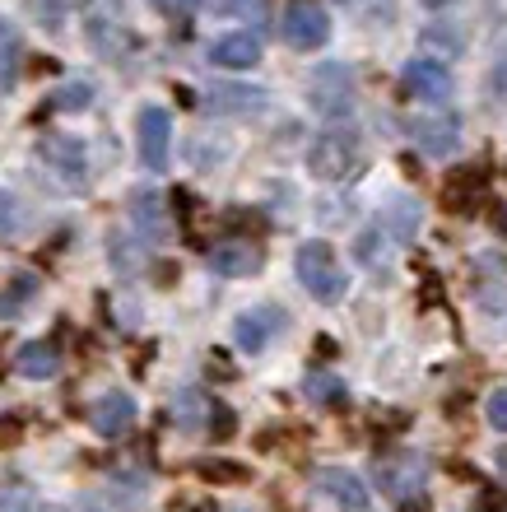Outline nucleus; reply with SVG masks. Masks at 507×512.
Returning a JSON list of instances; mask_svg holds the SVG:
<instances>
[{"instance_id":"nucleus-21","label":"nucleus","mask_w":507,"mask_h":512,"mask_svg":"<svg viewBox=\"0 0 507 512\" xmlns=\"http://www.w3.org/2000/svg\"><path fill=\"white\" fill-rule=\"evenodd\" d=\"M19 70H24V38H19V28L10 19H0V94L14 89Z\"/></svg>"},{"instance_id":"nucleus-28","label":"nucleus","mask_w":507,"mask_h":512,"mask_svg":"<svg viewBox=\"0 0 507 512\" xmlns=\"http://www.w3.org/2000/svg\"><path fill=\"white\" fill-rule=\"evenodd\" d=\"M201 475L205 480H214V485H242V480H247V471L233 466V461H205Z\"/></svg>"},{"instance_id":"nucleus-5","label":"nucleus","mask_w":507,"mask_h":512,"mask_svg":"<svg viewBox=\"0 0 507 512\" xmlns=\"http://www.w3.org/2000/svg\"><path fill=\"white\" fill-rule=\"evenodd\" d=\"M424 480H428V466H424V457H414V452H387V457H377V485H382L387 499L414 503L424 494Z\"/></svg>"},{"instance_id":"nucleus-35","label":"nucleus","mask_w":507,"mask_h":512,"mask_svg":"<svg viewBox=\"0 0 507 512\" xmlns=\"http://www.w3.org/2000/svg\"><path fill=\"white\" fill-rule=\"evenodd\" d=\"M419 5H428V10H442V5H452V0H419Z\"/></svg>"},{"instance_id":"nucleus-25","label":"nucleus","mask_w":507,"mask_h":512,"mask_svg":"<svg viewBox=\"0 0 507 512\" xmlns=\"http://www.w3.org/2000/svg\"><path fill=\"white\" fill-rule=\"evenodd\" d=\"M219 14H233V19H247V24H266L270 19V0H210Z\"/></svg>"},{"instance_id":"nucleus-24","label":"nucleus","mask_w":507,"mask_h":512,"mask_svg":"<svg viewBox=\"0 0 507 512\" xmlns=\"http://www.w3.org/2000/svg\"><path fill=\"white\" fill-rule=\"evenodd\" d=\"M38 298V280L33 275H14L10 284H5V294H0V317H14V312L24 308V303H33Z\"/></svg>"},{"instance_id":"nucleus-32","label":"nucleus","mask_w":507,"mask_h":512,"mask_svg":"<svg viewBox=\"0 0 507 512\" xmlns=\"http://www.w3.org/2000/svg\"><path fill=\"white\" fill-rule=\"evenodd\" d=\"M131 247L135 243H121V238H112V266H117V270H135V266H140V256H135Z\"/></svg>"},{"instance_id":"nucleus-20","label":"nucleus","mask_w":507,"mask_h":512,"mask_svg":"<svg viewBox=\"0 0 507 512\" xmlns=\"http://www.w3.org/2000/svg\"><path fill=\"white\" fill-rule=\"evenodd\" d=\"M382 229H387L396 243L419 238V229H424V210H419V201H414V196H391L387 210H382Z\"/></svg>"},{"instance_id":"nucleus-9","label":"nucleus","mask_w":507,"mask_h":512,"mask_svg":"<svg viewBox=\"0 0 507 512\" xmlns=\"http://www.w3.org/2000/svg\"><path fill=\"white\" fill-rule=\"evenodd\" d=\"M401 80H405V94L428 103V108H442L452 98V70L442 66V61H433V56H414Z\"/></svg>"},{"instance_id":"nucleus-2","label":"nucleus","mask_w":507,"mask_h":512,"mask_svg":"<svg viewBox=\"0 0 507 512\" xmlns=\"http://www.w3.org/2000/svg\"><path fill=\"white\" fill-rule=\"evenodd\" d=\"M363 168V140L354 131H326L307 145V173L321 182H345Z\"/></svg>"},{"instance_id":"nucleus-19","label":"nucleus","mask_w":507,"mask_h":512,"mask_svg":"<svg viewBox=\"0 0 507 512\" xmlns=\"http://www.w3.org/2000/svg\"><path fill=\"white\" fill-rule=\"evenodd\" d=\"M14 373H19V378H33V382H47L61 373V354H56V345H47V340H28V345H19V354H14Z\"/></svg>"},{"instance_id":"nucleus-7","label":"nucleus","mask_w":507,"mask_h":512,"mask_svg":"<svg viewBox=\"0 0 507 512\" xmlns=\"http://www.w3.org/2000/svg\"><path fill=\"white\" fill-rule=\"evenodd\" d=\"M84 38H89V47H94L103 61H112V66L131 61V52H135L131 28L121 24V14L112 10V5H107V10H89V19H84Z\"/></svg>"},{"instance_id":"nucleus-16","label":"nucleus","mask_w":507,"mask_h":512,"mask_svg":"<svg viewBox=\"0 0 507 512\" xmlns=\"http://www.w3.org/2000/svg\"><path fill=\"white\" fill-rule=\"evenodd\" d=\"M205 261H210L214 275H233L238 280V275H256L261 270V247L252 238H228V243H214Z\"/></svg>"},{"instance_id":"nucleus-15","label":"nucleus","mask_w":507,"mask_h":512,"mask_svg":"<svg viewBox=\"0 0 507 512\" xmlns=\"http://www.w3.org/2000/svg\"><path fill=\"white\" fill-rule=\"evenodd\" d=\"M410 135L424 154L447 159V154H456V145H461V122H456V117H414Z\"/></svg>"},{"instance_id":"nucleus-14","label":"nucleus","mask_w":507,"mask_h":512,"mask_svg":"<svg viewBox=\"0 0 507 512\" xmlns=\"http://www.w3.org/2000/svg\"><path fill=\"white\" fill-rule=\"evenodd\" d=\"M135 401L126 396V391H103L94 405H89V424H94L103 438H121V433H131L135 424Z\"/></svg>"},{"instance_id":"nucleus-13","label":"nucleus","mask_w":507,"mask_h":512,"mask_svg":"<svg viewBox=\"0 0 507 512\" xmlns=\"http://www.w3.org/2000/svg\"><path fill=\"white\" fill-rule=\"evenodd\" d=\"M317 485L326 499H335L340 512H373V499H368V485H363L354 471H340V466H326L317 471Z\"/></svg>"},{"instance_id":"nucleus-11","label":"nucleus","mask_w":507,"mask_h":512,"mask_svg":"<svg viewBox=\"0 0 507 512\" xmlns=\"http://www.w3.org/2000/svg\"><path fill=\"white\" fill-rule=\"evenodd\" d=\"M131 229L140 233V243H149V247H163L173 238V210H168V201H163L159 191L145 187L131 196Z\"/></svg>"},{"instance_id":"nucleus-31","label":"nucleus","mask_w":507,"mask_h":512,"mask_svg":"<svg viewBox=\"0 0 507 512\" xmlns=\"http://www.w3.org/2000/svg\"><path fill=\"white\" fill-rule=\"evenodd\" d=\"M0 229H10V233L24 229V215H19V201H14V196H0Z\"/></svg>"},{"instance_id":"nucleus-36","label":"nucleus","mask_w":507,"mask_h":512,"mask_svg":"<svg viewBox=\"0 0 507 512\" xmlns=\"http://www.w3.org/2000/svg\"><path fill=\"white\" fill-rule=\"evenodd\" d=\"M498 471L507 475V447H498Z\"/></svg>"},{"instance_id":"nucleus-23","label":"nucleus","mask_w":507,"mask_h":512,"mask_svg":"<svg viewBox=\"0 0 507 512\" xmlns=\"http://www.w3.org/2000/svg\"><path fill=\"white\" fill-rule=\"evenodd\" d=\"M52 108L56 112H89V108H94V84H89V80L61 84V89L52 94Z\"/></svg>"},{"instance_id":"nucleus-26","label":"nucleus","mask_w":507,"mask_h":512,"mask_svg":"<svg viewBox=\"0 0 507 512\" xmlns=\"http://www.w3.org/2000/svg\"><path fill=\"white\" fill-rule=\"evenodd\" d=\"M0 512H38V494L10 480V485H0Z\"/></svg>"},{"instance_id":"nucleus-27","label":"nucleus","mask_w":507,"mask_h":512,"mask_svg":"<svg viewBox=\"0 0 507 512\" xmlns=\"http://www.w3.org/2000/svg\"><path fill=\"white\" fill-rule=\"evenodd\" d=\"M424 42L428 47H442V52H461V47H466V33H461V28H447V24H428L424 28Z\"/></svg>"},{"instance_id":"nucleus-3","label":"nucleus","mask_w":507,"mask_h":512,"mask_svg":"<svg viewBox=\"0 0 507 512\" xmlns=\"http://www.w3.org/2000/svg\"><path fill=\"white\" fill-rule=\"evenodd\" d=\"M294 270H298V280H303V289L317 303H340L345 298V270H340V261H335V247L331 243H321V238H312V243L298 247L294 256Z\"/></svg>"},{"instance_id":"nucleus-29","label":"nucleus","mask_w":507,"mask_h":512,"mask_svg":"<svg viewBox=\"0 0 507 512\" xmlns=\"http://www.w3.org/2000/svg\"><path fill=\"white\" fill-rule=\"evenodd\" d=\"M484 89H489V98H494V103H507V42H503V52L494 56V70H489Z\"/></svg>"},{"instance_id":"nucleus-22","label":"nucleus","mask_w":507,"mask_h":512,"mask_svg":"<svg viewBox=\"0 0 507 512\" xmlns=\"http://www.w3.org/2000/svg\"><path fill=\"white\" fill-rule=\"evenodd\" d=\"M303 391H307V401L321 405V410H345L349 405V387L335 373H321V368H312L303 378Z\"/></svg>"},{"instance_id":"nucleus-10","label":"nucleus","mask_w":507,"mask_h":512,"mask_svg":"<svg viewBox=\"0 0 507 512\" xmlns=\"http://www.w3.org/2000/svg\"><path fill=\"white\" fill-rule=\"evenodd\" d=\"M270 103L266 89L256 84H210L201 98V108L214 112V117H261Z\"/></svg>"},{"instance_id":"nucleus-18","label":"nucleus","mask_w":507,"mask_h":512,"mask_svg":"<svg viewBox=\"0 0 507 512\" xmlns=\"http://www.w3.org/2000/svg\"><path fill=\"white\" fill-rule=\"evenodd\" d=\"M210 61L219 70H252L261 61V42H256V33H224L210 47Z\"/></svg>"},{"instance_id":"nucleus-4","label":"nucleus","mask_w":507,"mask_h":512,"mask_svg":"<svg viewBox=\"0 0 507 512\" xmlns=\"http://www.w3.org/2000/svg\"><path fill=\"white\" fill-rule=\"evenodd\" d=\"M33 154H38V163L47 168V177H52L61 191L89 187V154H84V145L75 135H42Z\"/></svg>"},{"instance_id":"nucleus-33","label":"nucleus","mask_w":507,"mask_h":512,"mask_svg":"<svg viewBox=\"0 0 507 512\" xmlns=\"http://www.w3.org/2000/svg\"><path fill=\"white\" fill-rule=\"evenodd\" d=\"M489 424H494V429H503V433H507V387H503V391H494V396H489Z\"/></svg>"},{"instance_id":"nucleus-34","label":"nucleus","mask_w":507,"mask_h":512,"mask_svg":"<svg viewBox=\"0 0 507 512\" xmlns=\"http://www.w3.org/2000/svg\"><path fill=\"white\" fill-rule=\"evenodd\" d=\"M149 5H154L159 14H168V19H182V14H187L196 0H149Z\"/></svg>"},{"instance_id":"nucleus-1","label":"nucleus","mask_w":507,"mask_h":512,"mask_svg":"<svg viewBox=\"0 0 507 512\" xmlns=\"http://www.w3.org/2000/svg\"><path fill=\"white\" fill-rule=\"evenodd\" d=\"M354 98H359V80L345 61H321L312 75H307V103L317 117L326 122H345L354 117Z\"/></svg>"},{"instance_id":"nucleus-12","label":"nucleus","mask_w":507,"mask_h":512,"mask_svg":"<svg viewBox=\"0 0 507 512\" xmlns=\"http://www.w3.org/2000/svg\"><path fill=\"white\" fill-rule=\"evenodd\" d=\"M280 331H284V308H270V303L266 308H247L233 322V345L247 354H261Z\"/></svg>"},{"instance_id":"nucleus-17","label":"nucleus","mask_w":507,"mask_h":512,"mask_svg":"<svg viewBox=\"0 0 507 512\" xmlns=\"http://www.w3.org/2000/svg\"><path fill=\"white\" fill-rule=\"evenodd\" d=\"M173 419H177V424H182L187 433H205V429L214 433V424H219V405H214L205 391L182 387V391L173 396Z\"/></svg>"},{"instance_id":"nucleus-6","label":"nucleus","mask_w":507,"mask_h":512,"mask_svg":"<svg viewBox=\"0 0 507 512\" xmlns=\"http://www.w3.org/2000/svg\"><path fill=\"white\" fill-rule=\"evenodd\" d=\"M284 42L298 52H317L331 42V14L321 10L317 0H289L284 10Z\"/></svg>"},{"instance_id":"nucleus-30","label":"nucleus","mask_w":507,"mask_h":512,"mask_svg":"<svg viewBox=\"0 0 507 512\" xmlns=\"http://www.w3.org/2000/svg\"><path fill=\"white\" fill-rule=\"evenodd\" d=\"M470 512H507V494L503 489H480L475 503H470Z\"/></svg>"},{"instance_id":"nucleus-8","label":"nucleus","mask_w":507,"mask_h":512,"mask_svg":"<svg viewBox=\"0 0 507 512\" xmlns=\"http://www.w3.org/2000/svg\"><path fill=\"white\" fill-rule=\"evenodd\" d=\"M135 140H140V163L149 173H163L168 168V145H173V117L168 108H140V122H135Z\"/></svg>"}]
</instances>
